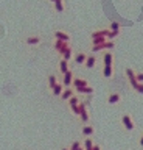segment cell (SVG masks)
I'll return each instance as SVG.
<instances>
[{"label":"cell","mask_w":143,"mask_h":150,"mask_svg":"<svg viewBox=\"0 0 143 150\" xmlns=\"http://www.w3.org/2000/svg\"><path fill=\"white\" fill-rule=\"evenodd\" d=\"M80 120L82 122V124H89L90 122V114H89V111H87V103L86 102H80Z\"/></svg>","instance_id":"cell-1"},{"label":"cell","mask_w":143,"mask_h":150,"mask_svg":"<svg viewBox=\"0 0 143 150\" xmlns=\"http://www.w3.org/2000/svg\"><path fill=\"white\" fill-rule=\"evenodd\" d=\"M115 47V42L107 39L106 42H103V44H98V45H92V52L93 53H96V52H104V50H112Z\"/></svg>","instance_id":"cell-2"},{"label":"cell","mask_w":143,"mask_h":150,"mask_svg":"<svg viewBox=\"0 0 143 150\" xmlns=\"http://www.w3.org/2000/svg\"><path fill=\"white\" fill-rule=\"evenodd\" d=\"M24 42L30 47H36V45H39L40 42H42V36L40 35H30L24 39Z\"/></svg>","instance_id":"cell-3"},{"label":"cell","mask_w":143,"mask_h":150,"mask_svg":"<svg viewBox=\"0 0 143 150\" xmlns=\"http://www.w3.org/2000/svg\"><path fill=\"white\" fill-rule=\"evenodd\" d=\"M67 47H70V42L59 41V39H54V42H53V49L58 52V55H59V56H61V55L64 53V50H66Z\"/></svg>","instance_id":"cell-4"},{"label":"cell","mask_w":143,"mask_h":150,"mask_svg":"<svg viewBox=\"0 0 143 150\" xmlns=\"http://www.w3.org/2000/svg\"><path fill=\"white\" fill-rule=\"evenodd\" d=\"M121 124L124 127V130H128V131H132L134 130V127H135V124H134V119L129 114H123L121 116Z\"/></svg>","instance_id":"cell-5"},{"label":"cell","mask_w":143,"mask_h":150,"mask_svg":"<svg viewBox=\"0 0 143 150\" xmlns=\"http://www.w3.org/2000/svg\"><path fill=\"white\" fill-rule=\"evenodd\" d=\"M73 78H75V74H73V70L70 69V70H67V72L62 75L61 83H62L66 88H70V86H72V83H73Z\"/></svg>","instance_id":"cell-6"},{"label":"cell","mask_w":143,"mask_h":150,"mask_svg":"<svg viewBox=\"0 0 143 150\" xmlns=\"http://www.w3.org/2000/svg\"><path fill=\"white\" fill-rule=\"evenodd\" d=\"M87 55L86 52H76L75 55H73V63H75L76 66H84L86 59H87Z\"/></svg>","instance_id":"cell-7"},{"label":"cell","mask_w":143,"mask_h":150,"mask_svg":"<svg viewBox=\"0 0 143 150\" xmlns=\"http://www.w3.org/2000/svg\"><path fill=\"white\" fill-rule=\"evenodd\" d=\"M124 74H126V77H128V80H129V83H131L132 89H135V88H137V84H138L137 78H135V72H134V70H132L131 67H126Z\"/></svg>","instance_id":"cell-8"},{"label":"cell","mask_w":143,"mask_h":150,"mask_svg":"<svg viewBox=\"0 0 143 150\" xmlns=\"http://www.w3.org/2000/svg\"><path fill=\"white\" fill-rule=\"evenodd\" d=\"M53 36H54V39H59V41H66V42H70V35H68L67 31H62V30H56L53 33Z\"/></svg>","instance_id":"cell-9"},{"label":"cell","mask_w":143,"mask_h":150,"mask_svg":"<svg viewBox=\"0 0 143 150\" xmlns=\"http://www.w3.org/2000/svg\"><path fill=\"white\" fill-rule=\"evenodd\" d=\"M75 92H76L75 88H64V91H62L61 96H59V98H61L62 102H67L72 96H75Z\"/></svg>","instance_id":"cell-10"},{"label":"cell","mask_w":143,"mask_h":150,"mask_svg":"<svg viewBox=\"0 0 143 150\" xmlns=\"http://www.w3.org/2000/svg\"><path fill=\"white\" fill-rule=\"evenodd\" d=\"M120 100H121V94L120 92H109V96H107L109 105H117V103H120Z\"/></svg>","instance_id":"cell-11"},{"label":"cell","mask_w":143,"mask_h":150,"mask_svg":"<svg viewBox=\"0 0 143 150\" xmlns=\"http://www.w3.org/2000/svg\"><path fill=\"white\" fill-rule=\"evenodd\" d=\"M96 63H98L96 56H95V55H92V53H89V55H87L86 63H84V67H86V69H93L95 66H96Z\"/></svg>","instance_id":"cell-12"},{"label":"cell","mask_w":143,"mask_h":150,"mask_svg":"<svg viewBox=\"0 0 143 150\" xmlns=\"http://www.w3.org/2000/svg\"><path fill=\"white\" fill-rule=\"evenodd\" d=\"M72 86L78 89V88H84V86H89V81H87L86 78H81V77H75L73 78V83H72Z\"/></svg>","instance_id":"cell-13"},{"label":"cell","mask_w":143,"mask_h":150,"mask_svg":"<svg viewBox=\"0 0 143 150\" xmlns=\"http://www.w3.org/2000/svg\"><path fill=\"white\" fill-rule=\"evenodd\" d=\"M103 66H114V53L110 50L103 53Z\"/></svg>","instance_id":"cell-14"},{"label":"cell","mask_w":143,"mask_h":150,"mask_svg":"<svg viewBox=\"0 0 143 150\" xmlns=\"http://www.w3.org/2000/svg\"><path fill=\"white\" fill-rule=\"evenodd\" d=\"M67 70H70V61L61 58V59H59V74L64 75Z\"/></svg>","instance_id":"cell-15"},{"label":"cell","mask_w":143,"mask_h":150,"mask_svg":"<svg viewBox=\"0 0 143 150\" xmlns=\"http://www.w3.org/2000/svg\"><path fill=\"white\" fill-rule=\"evenodd\" d=\"M53 8L56 13H64L66 11V2L64 0H54L53 2Z\"/></svg>","instance_id":"cell-16"},{"label":"cell","mask_w":143,"mask_h":150,"mask_svg":"<svg viewBox=\"0 0 143 150\" xmlns=\"http://www.w3.org/2000/svg\"><path fill=\"white\" fill-rule=\"evenodd\" d=\"M95 133V128L92 127L90 124H84V127H82V130H81V134L84 136V138H87V136H92Z\"/></svg>","instance_id":"cell-17"},{"label":"cell","mask_w":143,"mask_h":150,"mask_svg":"<svg viewBox=\"0 0 143 150\" xmlns=\"http://www.w3.org/2000/svg\"><path fill=\"white\" fill-rule=\"evenodd\" d=\"M75 91L78 92V94H84V96H92V94L95 92V89L90 86H84V88H78V89H75Z\"/></svg>","instance_id":"cell-18"},{"label":"cell","mask_w":143,"mask_h":150,"mask_svg":"<svg viewBox=\"0 0 143 150\" xmlns=\"http://www.w3.org/2000/svg\"><path fill=\"white\" fill-rule=\"evenodd\" d=\"M104 78H112L114 75V66H103V70H101Z\"/></svg>","instance_id":"cell-19"},{"label":"cell","mask_w":143,"mask_h":150,"mask_svg":"<svg viewBox=\"0 0 143 150\" xmlns=\"http://www.w3.org/2000/svg\"><path fill=\"white\" fill-rule=\"evenodd\" d=\"M58 83H59L58 75H56V74H50V75H48V89H50V91H52V89L56 86Z\"/></svg>","instance_id":"cell-20"},{"label":"cell","mask_w":143,"mask_h":150,"mask_svg":"<svg viewBox=\"0 0 143 150\" xmlns=\"http://www.w3.org/2000/svg\"><path fill=\"white\" fill-rule=\"evenodd\" d=\"M73 55H75V52H73V49H72V47H67V49L64 50V53L61 55V58L67 59V61H72V59H73Z\"/></svg>","instance_id":"cell-21"},{"label":"cell","mask_w":143,"mask_h":150,"mask_svg":"<svg viewBox=\"0 0 143 150\" xmlns=\"http://www.w3.org/2000/svg\"><path fill=\"white\" fill-rule=\"evenodd\" d=\"M64 88H66V86H64V84H62L61 81H59V83L56 84V86H54V88L52 89V94H53V97H59V96H61V94H62V91H64Z\"/></svg>","instance_id":"cell-22"},{"label":"cell","mask_w":143,"mask_h":150,"mask_svg":"<svg viewBox=\"0 0 143 150\" xmlns=\"http://www.w3.org/2000/svg\"><path fill=\"white\" fill-rule=\"evenodd\" d=\"M68 149H70V150H86L84 147H82V142H81V141H73Z\"/></svg>","instance_id":"cell-23"},{"label":"cell","mask_w":143,"mask_h":150,"mask_svg":"<svg viewBox=\"0 0 143 150\" xmlns=\"http://www.w3.org/2000/svg\"><path fill=\"white\" fill-rule=\"evenodd\" d=\"M80 102H81V98L78 97V96H72V97L67 100L68 106H76V105H80Z\"/></svg>","instance_id":"cell-24"},{"label":"cell","mask_w":143,"mask_h":150,"mask_svg":"<svg viewBox=\"0 0 143 150\" xmlns=\"http://www.w3.org/2000/svg\"><path fill=\"white\" fill-rule=\"evenodd\" d=\"M90 39H92V45H98V44H103V42L107 41V38L100 36V38H90Z\"/></svg>","instance_id":"cell-25"},{"label":"cell","mask_w":143,"mask_h":150,"mask_svg":"<svg viewBox=\"0 0 143 150\" xmlns=\"http://www.w3.org/2000/svg\"><path fill=\"white\" fill-rule=\"evenodd\" d=\"M120 35V31H112V30H109V33H107V39H110V41H114L115 38H117Z\"/></svg>","instance_id":"cell-26"},{"label":"cell","mask_w":143,"mask_h":150,"mask_svg":"<svg viewBox=\"0 0 143 150\" xmlns=\"http://www.w3.org/2000/svg\"><path fill=\"white\" fill-rule=\"evenodd\" d=\"M109 30H112V31H120V23L118 22H112L109 25Z\"/></svg>","instance_id":"cell-27"},{"label":"cell","mask_w":143,"mask_h":150,"mask_svg":"<svg viewBox=\"0 0 143 150\" xmlns=\"http://www.w3.org/2000/svg\"><path fill=\"white\" fill-rule=\"evenodd\" d=\"M70 110H72V112L75 116H80V105H76V106H70Z\"/></svg>","instance_id":"cell-28"},{"label":"cell","mask_w":143,"mask_h":150,"mask_svg":"<svg viewBox=\"0 0 143 150\" xmlns=\"http://www.w3.org/2000/svg\"><path fill=\"white\" fill-rule=\"evenodd\" d=\"M135 78L138 83H143V72H135Z\"/></svg>","instance_id":"cell-29"},{"label":"cell","mask_w":143,"mask_h":150,"mask_svg":"<svg viewBox=\"0 0 143 150\" xmlns=\"http://www.w3.org/2000/svg\"><path fill=\"white\" fill-rule=\"evenodd\" d=\"M135 91H137L138 94H143V83H138V84H137Z\"/></svg>","instance_id":"cell-30"},{"label":"cell","mask_w":143,"mask_h":150,"mask_svg":"<svg viewBox=\"0 0 143 150\" xmlns=\"http://www.w3.org/2000/svg\"><path fill=\"white\" fill-rule=\"evenodd\" d=\"M138 144H140V147H143V134L140 136V139H138Z\"/></svg>","instance_id":"cell-31"},{"label":"cell","mask_w":143,"mask_h":150,"mask_svg":"<svg viewBox=\"0 0 143 150\" xmlns=\"http://www.w3.org/2000/svg\"><path fill=\"white\" fill-rule=\"evenodd\" d=\"M92 150H101V147H100V145H96V144H95V145H93V149H92Z\"/></svg>","instance_id":"cell-32"},{"label":"cell","mask_w":143,"mask_h":150,"mask_svg":"<svg viewBox=\"0 0 143 150\" xmlns=\"http://www.w3.org/2000/svg\"><path fill=\"white\" fill-rule=\"evenodd\" d=\"M61 150H70V149H68V147H62Z\"/></svg>","instance_id":"cell-33"},{"label":"cell","mask_w":143,"mask_h":150,"mask_svg":"<svg viewBox=\"0 0 143 150\" xmlns=\"http://www.w3.org/2000/svg\"><path fill=\"white\" fill-rule=\"evenodd\" d=\"M50 2H52V3H53V2H54V0H50Z\"/></svg>","instance_id":"cell-34"}]
</instances>
